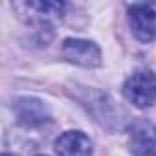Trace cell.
Instances as JSON below:
<instances>
[{
	"label": "cell",
	"instance_id": "6da1fadb",
	"mask_svg": "<svg viewBox=\"0 0 156 156\" xmlns=\"http://www.w3.org/2000/svg\"><path fill=\"white\" fill-rule=\"evenodd\" d=\"M123 96L138 108H147L156 101V75L149 70L132 73L123 85Z\"/></svg>",
	"mask_w": 156,
	"mask_h": 156
},
{
	"label": "cell",
	"instance_id": "7a4b0ae2",
	"mask_svg": "<svg viewBox=\"0 0 156 156\" xmlns=\"http://www.w3.org/2000/svg\"><path fill=\"white\" fill-rule=\"evenodd\" d=\"M129 22L132 33L141 42H152L156 39V11L149 4H132L129 8Z\"/></svg>",
	"mask_w": 156,
	"mask_h": 156
},
{
	"label": "cell",
	"instance_id": "3957f363",
	"mask_svg": "<svg viewBox=\"0 0 156 156\" xmlns=\"http://www.w3.org/2000/svg\"><path fill=\"white\" fill-rule=\"evenodd\" d=\"M62 55L70 62L85 66V68H94L101 64L99 48L94 42L83 41V39H66L62 42Z\"/></svg>",
	"mask_w": 156,
	"mask_h": 156
},
{
	"label": "cell",
	"instance_id": "277c9868",
	"mask_svg": "<svg viewBox=\"0 0 156 156\" xmlns=\"http://www.w3.org/2000/svg\"><path fill=\"white\" fill-rule=\"evenodd\" d=\"M129 145L132 156H151L156 149V129L149 121L132 123Z\"/></svg>",
	"mask_w": 156,
	"mask_h": 156
},
{
	"label": "cell",
	"instance_id": "5b68a950",
	"mask_svg": "<svg viewBox=\"0 0 156 156\" xmlns=\"http://www.w3.org/2000/svg\"><path fill=\"white\" fill-rule=\"evenodd\" d=\"M55 152L59 156H90L92 141L81 130H68L55 140Z\"/></svg>",
	"mask_w": 156,
	"mask_h": 156
},
{
	"label": "cell",
	"instance_id": "8992f818",
	"mask_svg": "<svg viewBox=\"0 0 156 156\" xmlns=\"http://www.w3.org/2000/svg\"><path fill=\"white\" fill-rule=\"evenodd\" d=\"M15 112H17V119L26 127H37L50 119V114L44 103L39 99H31V98L19 99L15 103Z\"/></svg>",
	"mask_w": 156,
	"mask_h": 156
},
{
	"label": "cell",
	"instance_id": "52a82bcc",
	"mask_svg": "<svg viewBox=\"0 0 156 156\" xmlns=\"http://www.w3.org/2000/svg\"><path fill=\"white\" fill-rule=\"evenodd\" d=\"M26 6L35 9L37 15H41V17H57V15L61 17V13L64 9L62 2H30Z\"/></svg>",
	"mask_w": 156,
	"mask_h": 156
},
{
	"label": "cell",
	"instance_id": "ba28073f",
	"mask_svg": "<svg viewBox=\"0 0 156 156\" xmlns=\"http://www.w3.org/2000/svg\"><path fill=\"white\" fill-rule=\"evenodd\" d=\"M2 156H13V154H9V152H4V154H2Z\"/></svg>",
	"mask_w": 156,
	"mask_h": 156
},
{
	"label": "cell",
	"instance_id": "9c48e42d",
	"mask_svg": "<svg viewBox=\"0 0 156 156\" xmlns=\"http://www.w3.org/2000/svg\"><path fill=\"white\" fill-rule=\"evenodd\" d=\"M151 156H156V154H151Z\"/></svg>",
	"mask_w": 156,
	"mask_h": 156
},
{
	"label": "cell",
	"instance_id": "30bf717a",
	"mask_svg": "<svg viewBox=\"0 0 156 156\" xmlns=\"http://www.w3.org/2000/svg\"><path fill=\"white\" fill-rule=\"evenodd\" d=\"M39 156H44V154H39Z\"/></svg>",
	"mask_w": 156,
	"mask_h": 156
}]
</instances>
